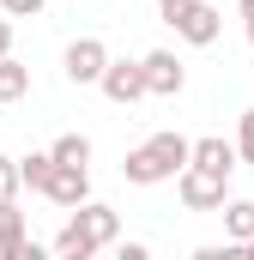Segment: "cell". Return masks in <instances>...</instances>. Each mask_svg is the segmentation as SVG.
I'll list each match as a JSON object with an SVG mask.
<instances>
[{
  "label": "cell",
  "instance_id": "obj_1",
  "mask_svg": "<svg viewBox=\"0 0 254 260\" xmlns=\"http://www.w3.org/2000/svg\"><path fill=\"white\" fill-rule=\"evenodd\" d=\"M194 164V139H182V133H151L145 145H133L121 157V176L133 182V188H157V182H176L182 170Z\"/></svg>",
  "mask_w": 254,
  "mask_h": 260
},
{
  "label": "cell",
  "instance_id": "obj_2",
  "mask_svg": "<svg viewBox=\"0 0 254 260\" xmlns=\"http://www.w3.org/2000/svg\"><path fill=\"white\" fill-rule=\"evenodd\" d=\"M121 236V218H115V206H103V200H85V206H73V218L61 224V236H55V254L61 260H91L97 248H109Z\"/></svg>",
  "mask_w": 254,
  "mask_h": 260
},
{
  "label": "cell",
  "instance_id": "obj_3",
  "mask_svg": "<svg viewBox=\"0 0 254 260\" xmlns=\"http://www.w3.org/2000/svg\"><path fill=\"white\" fill-rule=\"evenodd\" d=\"M164 24H170L182 43H194V49H212L218 30H224L218 6H206V0H176V6H164Z\"/></svg>",
  "mask_w": 254,
  "mask_h": 260
},
{
  "label": "cell",
  "instance_id": "obj_4",
  "mask_svg": "<svg viewBox=\"0 0 254 260\" xmlns=\"http://www.w3.org/2000/svg\"><path fill=\"white\" fill-rule=\"evenodd\" d=\"M224 188H230V176H212V170H200L188 164L182 176H176V194L188 212H224Z\"/></svg>",
  "mask_w": 254,
  "mask_h": 260
},
{
  "label": "cell",
  "instance_id": "obj_5",
  "mask_svg": "<svg viewBox=\"0 0 254 260\" xmlns=\"http://www.w3.org/2000/svg\"><path fill=\"white\" fill-rule=\"evenodd\" d=\"M61 67H67L73 85H103V73H109V43H103V37H79V43H67Z\"/></svg>",
  "mask_w": 254,
  "mask_h": 260
},
{
  "label": "cell",
  "instance_id": "obj_6",
  "mask_svg": "<svg viewBox=\"0 0 254 260\" xmlns=\"http://www.w3.org/2000/svg\"><path fill=\"white\" fill-rule=\"evenodd\" d=\"M145 67V85H151V97H182V85H188V67L176 49H151V55H139Z\"/></svg>",
  "mask_w": 254,
  "mask_h": 260
},
{
  "label": "cell",
  "instance_id": "obj_7",
  "mask_svg": "<svg viewBox=\"0 0 254 260\" xmlns=\"http://www.w3.org/2000/svg\"><path fill=\"white\" fill-rule=\"evenodd\" d=\"M43 200H55L61 212L85 206V200H91V164H55V176H49Z\"/></svg>",
  "mask_w": 254,
  "mask_h": 260
},
{
  "label": "cell",
  "instance_id": "obj_8",
  "mask_svg": "<svg viewBox=\"0 0 254 260\" xmlns=\"http://www.w3.org/2000/svg\"><path fill=\"white\" fill-rule=\"evenodd\" d=\"M109 103H139V97H151V85H145V67L139 61H109V73H103V85H97Z\"/></svg>",
  "mask_w": 254,
  "mask_h": 260
},
{
  "label": "cell",
  "instance_id": "obj_9",
  "mask_svg": "<svg viewBox=\"0 0 254 260\" xmlns=\"http://www.w3.org/2000/svg\"><path fill=\"white\" fill-rule=\"evenodd\" d=\"M194 164H200V170H212V176H236L242 151H236V139H218V133H206V139H194Z\"/></svg>",
  "mask_w": 254,
  "mask_h": 260
},
{
  "label": "cell",
  "instance_id": "obj_10",
  "mask_svg": "<svg viewBox=\"0 0 254 260\" xmlns=\"http://www.w3.org/2000/svg\"><path fill=\"white\" fill-rule=\"evenodd\" d=\"M24 248V212H18V200H0V260H18Z\"/></svg>",
  "mask_w": 254,
  "mask_h": 260
},
{
  "label": "cell",
  "instance_id": "obj_11",
  "mask_svg": "<svg viewBox=\"0 0 254 260\" xmlns=\"http://www.w3.org/2000/svg\"><path fill=\"white\" fill-rule=\"evenodd\" d=\"M18 97H30V67L0 55V103H18Z\"/></svg>",
  "mask_w": 254,
  "mask_h": 260
},
{
  "label": "cell",
  "instance_id": "obj_12",
  "mask_svg": "<svg viewBox=\"0 0 254 260\" xmlns=\"http://www.w3.org/2000/svg\"><path fill=\"white\" fill-rule=\"evenodd\" d=\"M224 230H230V242H248L254 236V200H224Z\"/></svg>",
  "mask_w": 254,
  "mask_h": 260
},
{
  "label": "cell",
  "instance_id": "obj_13",
  "mask_svg": "<svg viewBox=\"0 0 254 260\" xmlns=\"http://www.w3.org/2000/svg\"><path fill=\"white\" fill-rule=\"evenodd\" d=\"M18 170H24V188H30V194H43V188H49V176H55V151H30V157H18Z\"/></svg>",
  "mask_w": 254,
  "mask_h": 260
},
{
  "label": "cell",
  "instance_id": "obj_14",
  "mask_svg": "<svg viewBox=\"0 0 254 260\" xmlns=\"http://www.w3.org/2000/svg\"><path fill=\"white\" fill-rule=\"evenodd\" d=\"M49 151H55V164H91V139L85 133H61Z\"/></svg>",
  "mask_w": 254,
  "mask_h": 260
},
{
  "label": "cell",
  "instance_id": "obj_15",
  "mask_svg": "<svg viewBox=\"0 0 254 260\" xmlns=\"http://www.w3.org/2000/svg\"><path fill=\"white\" fill-rule=\"evenodd\" d=\"M24 188V170H18V157H0V200H18Z\"/></svg>",
  "mask_w": 254,
  "mask_h": 260
},
{
  "label": "cell",
  "instance_id": "obj_16",
  "mask_svg": "<svg viewBox=\"0 0 254 260\" xmlns=\"http://www.w3.org/2000/svg\"><path fill=\"white\" fill-rule=\"evenodd\" d=\"M236 151H242V164H254V109H242V121H236Z\"/></svg>",
  "mask_w": 254,
  "mask_h": 260
},
{
  "label": "cell",
  "instance_id": "obj_17",
  "mask_svg": "<svg viewBox=\"0 0 254 260\" xmlns=\"http://www.w3.org/2000/svg\"><path fill=\"white\" fill-rule=\"evenodd\" d=\"M49 0H0V12H12V18H37Z\"/></svg>",
  "mask_w": 254,
  "mask_h": 260
},
{
  "label": "cell",
  "instance_id": "obj_18",
  "mask_svg": "<svg viewBox=\"0 0 254 260\" xmlns=\"http://www.w3.org/2000/svg\"><path fill=\"white\" fill-rule=\"evenodd\" d=\"M0 55H12V12H0Z\"/></svg>",
  "mask_w": 254,
  "mask_h": 260
},
{
  "label": "cell",
  "instance_id": "obj_19",
  "mask_svg": "<svg viewBox=\"0 0 254 260\" xmlns=\"http://www.w3.org/2000/svg\"><path fill=\"white\" fill-rule=\"evenodd\" d=\"M236 6H242V18H254V0H236Z\"/></svg>",
  "mask_w": 254,
  "mask_h": 260
},
{
  "label": "cell",
  "instance_id": "obj_20",
  "mask_svg": "<svg viewBox=\"0 0 254 260\" xmlns=\"http://www.w3.org/2000/svg\"><path fill=\"white\" fill-rule=\"evenodd\" d=\"M242 254H248V260H254V236H248V242H242Z\"/></svg>",
  "mask_w": 254,
  "mask_h": 260
},
{
  "label": "cell",
  "instance_id": "obj_21",
  "mask_svg": "<svg viewBox=\"0 0 254 260\" xmlns=\"http://www.w3.org/2000/svg\"><path fill=\"white\" fill-rule=\"evenodd\" d=\"M248 43H254V18H248Z\"/></svg>",
  "mask_w": 254,
  "mask_h": 260
},
{
  "label": "cell",
  "instance_id": "obj_22",
  "mask_svg": "<svg viewBox=\"0 0 254 260\" xmlns=\"http://www.w3.org/2000/svg\"><path fill=\"white\" fill-rule=\"evenodd\" d=\"M157 6H176V0H157Z\"/></svg>",
  "mask_w": 254,
  "mask_h": 260
}]
</instances>
